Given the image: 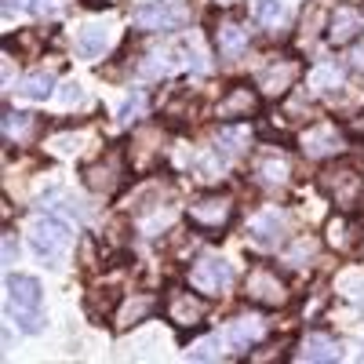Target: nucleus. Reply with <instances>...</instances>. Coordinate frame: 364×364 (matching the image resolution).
I'll list each match as a JSON object with an SVG mask.
<instances>
[{"label": "nucleus", "instance_id": "1", "mask_svg": "<svg viewBox=\"0 0 364 364\" xmlns=\"http://www.w3.org/2000/svg\"><path fill=\"white\" fill-rule=\"evenodd\" d=\"M233 215H237V204H233V197H226V193H204V197H197V200L186 208V223H190L193 230L208 233V237L223 233V230L233 223Z\"/></svg>", "mask_w": 364, "mask_h": 364}, {"label": "nucleus", "instance_id": "2", "mask_svg": "<svg viewBox=\"0 0 364 364\" xmlns=\"http://www.w3.org/2000/svg\"><path fill=\"white\" fill-rule=\"evenodd\" d=\"M317 182H321L324 197L336 200L339 211H353V208H360V200H364V175H360L357 168H350V164L324 168Z\"/></svg>", "mask_w": 364, "mask_h": 364}, {"label": "nucleus", "instance_id": "3", "mask_svg": "<svg viewBox=\"0 0 364 364\" xmlns=\"http://www.w3.org/2000/svg\"><path fill=\"white\" fill-rule=\"evenodd\" d=\"M245 299L255 302V306H266V310H277L288 302V284L284 277L273 266H252L245 273Z\"/></svg>", "mask_w": 364, "mask_h": 364}, {"label": "nucleus", "instance_id": "4", "mask_svg": "<svg viewBox=\"0 0 364 364\" xmlns=\"http://www.w3.org/2000/svg\"><path fill=\"white\" fill-rule=\"evenodd\" d=\"M29 240H33L37 255H41L48 266H63V259H66V252H70V245H73L70 226L58 223V219H51V215H44V219H37L33 226H29Z\"/></svg>", "mask_w": 364, "mask_h": 364}, {"label": "nucleus", "instance_id": "5", "mask_svg": "<svg viewBox=\"0 0 364 364\" xmlns=\"http://www.w3.org/2000/svg\"><path fill=\"white\" fill-rule=\"evenodd\" d=\"M302 154H306L310 161H324V157H336L346 149V132L336 124V120H321V124L306 128L299 139Z\"/></svg>", "mask_w": 364, "mask_h": 364}, {"label": "nucleus", "instance_id": "6", "mask_svg": "<svg viewBox=\"0 0 364 364\" xmlns=\"http://www.w3.org/2000/svg\"><path fill=\"white\" fill-rule=\"evenodd\" d=\"M190 284L204 295H223L233 288V266L226 259H215V255H200L190 266Z\"/></svg>", "mask_w": 364, "mask_h": 364}, {"label": "nucleus", "instance_id": "7", "mask_svg": "<svg viewBox=\"0 0 364 364\" xmlns=\"http://www.w3.org/2000/svg\"><path fill=\"white\" fill-rule=\"evenodd\" d=\"M186 22V8L171 4V0H149L132 15V26L142 29V33H168V29H178Z\"/></svg>", "mask_w": 364, "mask_h": 364}, {"label": "nucleus", "instance_id": "8", "mask_svg": "<svg viewBox=\"0 0 364 364\" xmlns=\"http://www.w3.org/2000/svg\"><path fill=\"white\" fill-rule=\"evenodd\" d=\"M299 73H302V66L295 63V58H269V63L255 73V87L266 99H284L295 87Z\"/></svg>", "mask_w": 364, "mask_h": 364}, {"label": "nucleus", "instance_id": "9", "mask_svg": "<svg viewBox=\"0 0 364 364\" xmlns=\"http://www.w3.org/2000/svg\"><path fill=\"white\" fill-rule=\"evenodd\" d=\"M164 317L175 324V328H197L204 317H208V299L204 291L193 295L186 288H171L168 299H164Z\"/></svg>", "mask_w": 364, "mask_h": 364}, {"label": "nucleus", "instance_id": "10", "mask_svg": "<svg viewBox=\"0 0 364 364\" xmlns=\"http://www.w3.org/2000/svg\"><path fill=\"white\" fill-rule=\"evenodd\" d=\"M259 95H262V91L252 87V84H233V87H226V95L219 99L215 117L226 120V124H237V120H252V117L259 113Z\"/></svg>", "mask_w": 364, "mask_h": 364}, {"label": "nucleus", "instance_id": "11", "mask_svg": "<svg viewBox=\"0 0 364 364\" xmlns=\"http://www.w3.org/2000/svg\"><path fill=\"white\" fill-rule=\"evenodd\" d=\"M288 175H291V161L284 149L262 146L252 154V178L262 182V186H281V182H288Z\"/></svg>", "mask_w": 364, "mask_h": 364}, {"label": "nucleus", "instance_id": "12", "mask_svg": "<svg viewBox=\"0 0 364 364\" xmlns=\"http://www.w3.org/2000/svg\"><path fill=\"white\" fill-rule=\"evenodd\" d=\"M248 237L255 240V245H262V248H281L288 240V215L277 211V208L259 211V215L248 223Z\"/></svg>", "mask_w": 364, "mask_h": 364}, {"label": "nucleus", "instance_id": "13", "mask_svg": "<svg viewBox=\"0 0 364 364\" xmlns=\"http://www.w3.org/2000/svg\"><path fill=\"white\" fill-rule=\"evenodd\" d=\"M120 182H124V161H120V154H106L102 161H95V164H87L84 168V186L91 190V193H113Z\"/></svg>", "mask_w": 364, "mask_h": 364}, {"label": "nucleus", "instance_id": "14", "mask_svg": "<svg viewBox=\"0 0 364 364\" xmlns=\"http://www.w3.org/2000/svg\"><path fill=\"white\" fill-rule=\"evenodd\" d=\"M248 41H252V37H248V26L240 22L237 15H226V18L215 22V51H219L223 58H230V63L248 51Z\"/></svg>", "mask_w": 364, "mask_h": 364}, {"label": "nucleus", "instance_id": "15", "mask_svg": "<svg viewBox=\"0 0 364 364\" xmlns=\"http://www.w3.org/2000/svg\"><path fill=\"white\" fill-rule=\"evenodd\" d=\"M328 41L336 44V48H343V44H350V41H357L360 33H364V11H357V8H336L328 15Z\"/></svg>", "mask_w": 364, "mask_h": 364}, {"label": "nucleus", "instance_id": "16", "mask_svg": "<svg viewBox=\"0 0 364 364\" xmlns=\"http://www.w3.org/2000/svg\"><path fill=\"white\" fill-rule=\"evenodd\" d=\"M295 360H310V364H328V360H339L343 350H339V339L328 336V331H310V336H302L299 350L291 353Z\"/></svg>", "mask_w": 364, "mask_h": 364}, {"label": "nucleus", "instance_id": "17", "mask_svg": "<svg viewBox=\"0 0 364 364\" xmlns=\"http://www.w3.org/2000/svg\"><path fill=\"white\" fill-rule=\"evenodd\" d=\"M262 331H266V321H262V317H255V314H248V317H233L223 339H226V346H230V350L252 353V346L262 339Z\"/></svg>", "mask_w": 364, "mask_h": 364}, {"label": "nucleus", "instance_id": "18", "mask_svg": "<svg viewBox=\"0 0 364 364\" xmlns=\"http://www.w3.org/2000/svg\"><path fill=\"white\" fill-rule=\"evenodd\" d=\"M157 306H161V299H157V295H146V291H135V295H132V299L124 302V306L117 310V321H113V324H117L120 331H128V328L142 324V321H146L149 314H154Z\"/></svg>", "mask_w": 364, "mask_h": 364}, {"label": "nucleus", "instance_id": "19", "mask_svg": "<svg viewBox=\"0 0 364 364\" xmlns=\"http://www.w3.org/2000/svg\"><path fill=\"white\" fill-rule=\"evenodd\" d=\"M161 135L154 132V128H142L135 139H132V149H128V157H132V168H139V171H146V168H154V161L161 157V149L154 146Z\"/></svg>", "mask_w": 364, "mask_h": 364}, {"label": "nucleus", "instance_id": "20", "mask_svg": "<svg viewBox=\"0 0 364 364\" xmlns=\"http://www.w3.org/2000/svg\"><path fill=\"white\" fill-rule=\"evenodd\" d=\"M8 299L18 310H37L44 295H41V284L33 277H22L18 273V277H8Z\"/></svg>", "mask_w": 364, "mask_h": 364}, {"label": "nucleus", "instance_id": "21", "mask_svg": "<svg viewBox=\"0 0 364 364\" xmlns=\"http://www.w3.org/2000/svg\"><path fill=\"white\" fill-rule=\"evenodd\" d=\"M328 245L336 248L339 255H350L357 245H360V237H357V226L346 219V215H336L328 223Z\"/></svg>", "mask_w": 364, "mask_h": 364}, {"label": "nucleus", "instance_id": "22", "mask_svg": "<svg viewBox=\"0 0 364 364\" xmlns=\"http://www.w3.org/2000/svg\"><path fill=\"white\" fill-rule=\"evenodd\" d=\"M106 44H109V29H106L102 22L84 26L80 37H77V51H80L84 58H99V55L106 51Z\"/></svg>", "mask_w": 364, "mask_h": 364}, {"label": "nucleus", "instance_id": "23", "mask_svg": "<svg viewBox=\"0 0 364 364\" xmlns=\"http://www.w3.org/2000/svg\"><path fill=\"white\" fill-rule=\"evenodd\" d=\"M339 84H343V70L336 66V63H317L314 70H310V87L314 91H339Z\"/></svg>", "mask_w": 364, "mask_h": 364}, {"label": "nucleus", "instance_id": "24", "mask_svg": "<svg viewBox=\"0 0 364 364\" xmlns=\"http://www.w3.org/2000/svg\"><path fill=\"white\" fill-rule=\"evenodd\" d=\"M33 128H37V117L33 113H11V109H4V139L11 142H18V139H29L33 135Z\"/></svg>", "mask_w": 364, "mask_h": 364}, {"label": "nucleus", "instance_id": "25", "mask_svg": "<svg viewBox=\"0 0 364 364\" xmlns=\"http://www.w3.org/2000/svg\"><path fill=\"white\" fill-rule=\"evenodd\" d=\"M51 84H55V77H51L48 70H33V73L22 77L18 91H22L26 99H48V95H51Z\"/></svg>", "mask_w": 364, "mask_h": 364}, {"label": "nucleus", "instance_id": "26", "mask_svg": "<svg viewBox=\"0 0 364 364\" xmlns=\"http://www.w3.org/2000/svg\"><path fill=\"white\" fill-rule=\"evenodd\" d=\"M117 299H120V295H117V288H113V284H106V288H95V291L87 295V310L95 314V317H99V314H109V310L117 306Z\"/></svg>", "mask_w": 364, "mask_h": 364}, {"label": "nucleus", "instance_id": "27", "mask_svg": "<svg viewBox=\"0 0 364 364\" xmlns=\"http://www.w3.org/2000/svg\"><path fill=\"white\" fill-rule=\"evenodd\" d=\"M255 18L266 22V26H281L284 22V4H281V0H259V4H255Z\"/></svg>", "mask_w": 364, "mask_h": 364}, {"label": "nucleus", "instance_id": "28", "mask_svg": "<svg viewBox=\"0 0 364 364\" xmlns=\"http://www.w3.org/2000/svg\"><path fill=\"white\" fill-rule=\"evenodd\" d=\"M248 142V128H230V132H219V146L226 149V154H240Z\"/></svg>", "mask_w": 364, "mask_h": 364}, {"label": "nucleus", "instance_id": "29", "mask_svg": "<svg viewBox=\"0 0 364 364\" xmlns=\"http://www.w3.org/2000/svg\"><path fill=\"white\" fill-rule=\"evenodd\" d=\"M142 109H146V95H142V91H135V95L120 106V124H132V120H139Z\"/></svg>", "mask_w": 364, "mask_h": 364}, {"label": "nucleus", "instance_id": "30", "mask_svg": "<svg viewBox=\"0 0 364 364\" xmlns=\"http://www.w3.org/2000/svg\"><path fill=\"white\" fill-rule=\"evenodd\" d=\"M314 248H317V245H314L310 237H299V240H295V248H291V255H288V262H291V266H302V259H310Z\"/></svg>", "mask_w": 364, "mask_h": 364}, {"label": "nucleus", "instance_id": "31", "mask_svg": "<svg viewBox=\"0 0 364 364\" xmlns=\"http://www.w3.org/2000/svg\"><path fill=\"white\" fill-rule=\"evenodd\" d=\"M41 44H44V37H41V33H33V29L18 33V41H15V48H26V51H37Z\"/></svg>", "mask_w": 364, "mask_h": 364}, {"label": "nucleus", "instance_id": "32", "mask_svg": "<svg viewBox=\"0 0 364 364\" xmlns=\"http://www.w3.org/2000/svg\"><path fill=\"white\" fill-rule=\"evenodd\" d=\"M284 346V343H281ZM281 346H262V353H248V360H273V357H281Z\"/></svg>", "mask_w": 364, "mask_h": 364}, {"label": "nucleus", "instance_id": "33", "mask_svg": "<svg viewBox=\"0 0 364 364\" xmlns=\"http://www.w3.org/2000/svg\"><path fill=\"white\" fill-rule=\"evenodd\" d=\"M15 255H18V240L11 233H4V262H15Z\"/></svg>", "mask_w": 364, "mask_h": 364}, {"label": "nucleus", "instance_id": "34", "mask_svg": "<svg viewBox=\"0 0 364 364\" xmlns=\"http://www.w3.org/2000/svg\"><path fill=\"white\" fill-rule=\"evenodd\" d=\"M26 11V8H33V0H4V11Z\"/></svg>", "mask_w": 364, "mask_h": 364}, {"label": "nucleus", "instance_id": "35", "mask_svg": "<svg viewBox=\"0 0 364 364\" xmlns=\"http://www.w3.org/2000/svg\"><path fill=\"white\" fill-rule=\"evenodd\" d=\"M350 66H353V70H364V44H360V48L350 55Z\"/></svg>", "mask_w": 364, "mask_h": 364}, {"label": "nucleus", "instance_id": "36", "mask_svg": "<svg viewBox=\"0 0 364 364\" xmlns=\"http://www.w3.org/2000/svg\"><path fill=\"white\" fill-rule=\"evenodd\" d=\"M353 132H357V135H364V120H353Z\"/></svg>", "mask_w": 364, "mask_h": 364}, {"label": "nucleus", "instance_id": "37", "mask_svg": "<svg viewBox=\"0 0 364 364\" xmlns=\"http://www.w3.org/2000/svg\"><path fill=\"white\" fill-rule=\"evenodd\" d=\"M84 4H106V0H84Z\"/></svg>", "mask_w": 364, "mask_h": 364}, {"label": "nucleus", "instance_id": "38", "mask_svg": "<svg viewBox=\"0 0 364 364\" xmlns=\"http://www.w3.org/2000/svg\"><path fill=\"white\" fill-rule=\"evenodd\" d=\"M360 360H364V353H360Z\"/></svg>", "mask_w": 364, "mask_h": 364}]
</instances>
